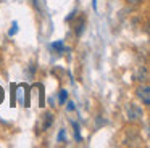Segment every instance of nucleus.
Here are the masks:
<instances>
[{
    "label": "nucleus",
    "mask_w": 150,
    "mask_h": 148,
    "mask_svg": "<svg viewBox=\"0 0 150 148\" xmlns=\"http://www.w3.org/2000/svg\"><path fill=\"white\" fill-rule=\"evenodd\" d=\"M137 95H139V98H142L144 105H150V89H149V85L139 87V89H137Z\"/></svg>",
    "instance_id": "nucleus-1"
},
{
    "label": "nucleus",
    "mask_w": 150,
    "mask_h": 148,
    "mask_svg": "<svg viewBox=\"0 0 150 148\" xmlns=\"http://www.w3.org/2000/svg\"><path fill=\"white\" fill-rule=\"evenodd\" d=\"M129 118L132 119V121L140 119V118H142V109H140L137 105H131L129 106Z\"/></svg>",
    "instance_id": "nucleus-2"
},
{
    "label": "nucleus",
    "mask_w": 150,
    "mask_h": 148,
    "mask_svg": "<svg viewBox=\"0 0 150 148\" xmlns=\"http://www.w3.org/2000/svg\"><path fill=\"white\" fill-rule=\"evenodd\" d=\"M42 119H44V124L40 125V129H42V130H47V129L53 124V114L52 113H45V114L42 116Z\"/></svg>",
    "instance_id": "nucleus-3"
},
{
    "label": "nucleus",
    "mask_w": 150,
    "mask_h": 148,
    "mask_svg": "<svg viewBox=\"0 0 150 148\" xmlns=\"http://www.w3.org/2000/svg\"><path fill=\"white\" fill-rule=\"evenodd\" d=\"M10 90H11L10 106H11V108H15V106H16V84H11V85H10Z\"/></svg>",
    "instance_id": "nucleus-4"
},
{
    "label": "nucleus",
    "mask_w": 150,
    "mask_h": 148,
    "mask_svg": "<svg viewBox=\"0 0 150 148\" xmlns=\"http://www.w3.org/2000/svg\"><path fill=\"white\" fill-rule=\"evenodd\" d=\"M68 100V92H66L65 89L63 90H60V97H58V101H60V105H65V101Z\"/></svg>",
    "instance_id": "nucleus-5"
},
{
    "label": "nucleus",
    "mask_w": 150,
    "mask_h": 148,
    "mask_svg": "<svg viewBox=\"0 0 150 148\" xmlns=\"http://www.w3.org/2000/svg\"><path fill=\"white\" fill-rule=\"evenodd\" d=\"M52 48H53V50H57V51H63V50H65V45H63L62 40H58V42H53V44H52Z\"/></svg>",
    "instance_id": "nucleus-6"
},
{
    "label": "nucleus",
    "mask_w": 150,
    "mask_h": 148,
    "mask_svg": "<svg viewBox=\"0 0 150 148\" xmlns=\"http://www.w3.org/2000/svg\"><path fill=\"white\" fill-rule=\"evenodd\" d=\"M18 32V23L13 21V24H11V29L8 31V35H15Z\"/></svg>",
    "instance_id": "nucleus-7"
},
{
    "label": "nucleus",
    "mask_w": 150,
    "mask_h": 148,
    "mask_svg": "<svg viewBox=\"0 0 150 148\" xmlns=\"http://www.w3.org/2000/svg\"><path fill=\"white\" fill-rule=\"evenodd\" d=\"M73 125H74V137H76V140H81V132H79V125L76 124V122H73Z\"/></svg>",
    "instance_id": "nucleus-8"
},
{
    "label": "nucleus",
    "mask_w": 150,
    "mask_h": 148,
    "mask_svg": "<svg viewBox=\"0 0 150 148\" xmlns=\"http://www.w3.org/2000/svg\"><path fill=\"white\" fill-rule=\"evenodd\" d=\"M65 138H66V130H65V129H62V130L58 132V137H57V140H58V142H63Z\"/></svg>",
    "instance_id": "nucleus-9"
},
{
    "label": "nucleus",
    "mask_w": 150,
    "mask_h": 148,
    "mask_svg": "<svg viewBox=\"0 0 150 148\" xmlns=\"http://www.w3.org/2000/svg\"><path fill=\"white\" fill-rule=\"evenodd\" d=\"M66 109H68V111H73V109H74V103H73V101H68V106H66Z\"/></svg>",
    "instance_id": "nucleus-10"
},
{
    "label": "nucleus",
    "mask_w": 150,
    "mask_h": 148,
    "mask_svg": "<svg viewBox=\"0 0 150 148\" xmlns=\"http://www.w3.org/2000/svg\"><path fill=\"white\" fill-rule=\"evenodd\" d=\"M2 101H4V89L0 87V105H2Z\"/></svg>",
    "instance_id": "nucleus-11"
},
{
    "label": "nucleus",
    "mask_w": 150,
    "mask_h": 148,
    "mask_svg": "<svg viewBox=\"0 0 150 148\" xmlns=\"http://www.w3.org/2000/svg\"><path fill=\"white\" fill-rule=\"evenodd\" d=\"M126 2H127V3H132V5H136V3H139L140 0H126Z\"/></svg>",
    "instance_id": "nucleus-12"
}]
</instances>
